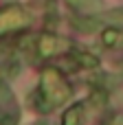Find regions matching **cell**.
I'll list each match as a JSON object with an SVG mask.
<instances>
[{
  "mask_svg": "<svg viewBox=\"0 0 123 125\" xmlns=\"http://www.w3.org/2000/svg\"><path fill=\"white\" fill-rule=\"evenodd\" d=\"M70 97V86L68 81L53 68H46L42 73V79H40V90L33 99L35 108L40 112H48L62 103H66V99Z\"/></svg>",
  "mask_w": 123,
  "mask_h": 125,
  "instance_id": "1",
  "label": "cell"
},
{
  "mask_svg": "<svg viewBox=\"0 0 123 125\" xmlns=\"http://www.w3.org/2000/svg\"><path fill=\"white\" fill-rule=\"evenodd\" d=\"M29 18L24 13L22 7L18 4H9L4 9H0V35H7L11 31H18L22 26H26Z\"/></svg>",
  "mask_w": 123,
  "mask_h": 125,
  "instance_id": "2",
  "label": "cell"
},
{
  "mask_svg": "<svg viewBox=\"0 0 123 125\" xmlns=\"http://www.w3.org/2000/svg\"><path fill=\"white\" fill-rule=\"evenodd\" d=\"M68 42L57 37V35H51V33H44L40 40H37V55L40 57H51V55H57V53H64L68 51Z\"/></svg>",
  "mask_w": 123,
  "mask_h": 125,
  "instance_id": "3",
  "label": "cell"
},
{
  "mask_svg": "<svg viewBox=\"0 0 123 125\" xmlns=\"http://www.w3.org/2000/svg\"><path fill=\"white\" fill-rule=\"evenodd\" d=\"M70 24H73L77 31H81V33H95V31L101 26V22H99L97 18H88V15H75V18L70 20Z\"/></svg>",
  "mask_w": 123,
  "mask_h": 125,
  "instance_id": "4",
  "label": "cell"
},
{
  "mask_svg": "<svg viewBox=\"0 0 123 125\" xmlns=\"http://www.w3.org/2000/svg\"><path fill=\"white\" fill-rule=\"evenodd\" d=\"M101 42H103V46H108V48L121 46L123 44V31L117 29V26H108V29L101 33Z\"/></svg>",
  "mask_w": 123,
  "mask_h": 125,
  "instance_id": "5",
  "label": "cell"
},
{
  "mask_svg": "<svg viewBox=\"0 0 123 125\" xmlns=\"http://www.w3.org/2000/svg\"><path fill=\"white\" fill-rule=\"evenodd\" d=\"M62 125H84V105L75 103L70 110H66L64 119H62Z\"/></svg>",
  "mask_w": 123,
  "mask_h": 125,
  "instance_id": "6",
  "label": "cell"
},
{
  "mask_svg": "<svg viewBox=\"0 0 123 125\" xmlns=\"http://www.w3.org/2000/svg\"><path fill=\"white\" fill-rule=\"evenodd\" d=\"M68 7H73L75 11H81V13H92V11H99L101 9V0H66Z\"/></svg>",
  "mask_w": 123,
  "mask_h": 125,
  "instance_id": "7",
  "label": "cell"
},
{
  "mask_svg": "<svg viewBox=\"0 0 123 125\" xmlns=\"http://www.w3.org/2000/svg\"><path fill=\"white\" fill-rule=\"evenodd\" d=\"M75 59H77V64L84 66V68H97V66H99V59H97L95 55H90V53H75Z\"/></svg>",
  "mask_w": 123,
  "mask_h": 125,
  "instance_id": "8",
  "label": "cell"
},
{
  "mask_svg": "<svg viewBox=\"0 0 123 125\" xmlns=\"http://www.w3.org/2000/svg\"><path fill=\"white\" fill-rule=\"evenodd\" d=\"M112 125H123V119H114V123Z\"/></svg>",
  "mask_w": 123,
  "mask_h": 125,
  "instance_id": "9",
  "label": "cell"
}]
</instances>
